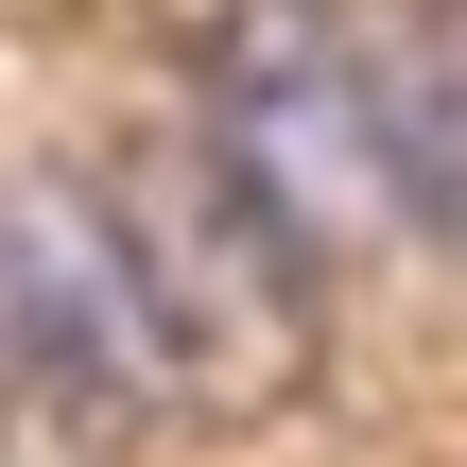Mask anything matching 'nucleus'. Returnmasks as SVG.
Returning <instances> with one entry per match:
<instances>
[{
	"label": "nucleus",
	"instance_id": "nucleus-3",
	"mask_svg": "<svg viewBox=\"0 0 467 467\" xmlns=\"http://www.w3.org/2000/svg\"><path fill=\"white\" fill-rule=\"evenodd\" d=\"M0 399H35L69 433H139L156 399H191L104 173H0Z\"/></svg>",
	"mask_w": 467,
	"mask_h": 467
},
{
	"label": "nucleus",
	"instance_id": "nucleus-1",
	"mask_svg": "<svg viewBox=\"0 0 467 467\" xmlns=\"http://www.w3.org/2000/svg\"><path fill=\"white\" fill-rule=\"evenodd\" d=\"M191 121L243 156V191L347 260V243H399V139H381V17L347 0H225L208 52H191Z\"/></svg>",
	"mask_w": 467,
	"mask_h": 467
},
{
	"label": "nucleus",
	"instance_id": "nucleus-4",
	"mask_svg": "<svg viewBox=\"0 0 467 467\" xmlns=\"http://www.w3.org/2000/svg\"><path fill=\"white\" fill-rule=\"evenodd\" d=\"M381 139H399L416 243H467V0H399L381 17Z\"/></svg>",
	"mask_w": 467,
	"mask_h": 467
},
{
	"label": "nucleus",
	"instance_id": "nucleus-2",
	"mask_svg": "<svg viewBox=\"0 0 467 467\" xmlns=\"http://www.w3.org/2000/svg\"><path fill=\"white\" fill-rule=\"evenodd\" d=\"M104 208L139 243V295H156V347H173L191 399H277L312 364V243L243 191V156L208 121H173L156 156H121Z\"/></svg>",
	"mask_w": 467,
	"mask_h": 467
}]
</instances>
